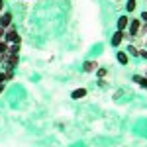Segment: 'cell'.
I'll list each match as a JSON object with an SVG mask.
<instances>
[{
  "label": "cell",
  "mask_w": 147,
  "mask_h": 147,
  "mask_svg": "<svg viewBox=\"0 0 147 147\" xmlns=\"http://www.w3.org/2000/svg\"><path fill=\"white\" fill-rule=\"evenodd\" d=\"M6 43H22V37L20 34L14 30V28H8V30H4V37H2Z\"/></svg>",
  "instance_id": "1"
},
{
  "label": "cell",
  "mask_w": 147,
  "mask_h": 147,
  "mask_svg": "<svg viewBox=\"0 0 147 147\" xmlns=\"http://www.w3.org/2000/svg\"><path fill=\"white\" fill-rule=\"evenodd\" d=\"M139 20H141V22H143V24H147V10L143 12V14H141V18H139Z\"/></svg>",
  "instance_id": "15"
},
{
  "label": "cell",
  "mask_w": 147,
  "mask_h": 147,
  "mask_svg": "<svg viewBox=\"0 0 147 147\" xmlns=\"http://www.w3.org/2000/svg\"><path fill=\"white\" fill-rule=\"evenodd\" d=\"M116 57H118V63H120V65H127V63H129V55H127L125 51H118Z\"/></svg>",
  "instance_id": "8"
},
{
  "label": "cell",
  "mask_w": 147,
  "mask_h": 147,
  "mask_svg": "<svg viewBox=\"0 0 147 147\" xmlns=\"http://www.w3.org/2000/svg\"><path fill=\"white\" fill-rule=\"evenodd\" d=\"M137 8V0H127V4H125V10L127 12H134Z\"/></svg>",
  "instance_id": "12"
},
{
  "label": "cell",
  "mask_w": 147,
  "mask_h": 147,
  "mask_svg": "<svg viewBox=\"0 0 147 147\" xmlns=\"http://www.w3.org/2000/svg\"><path fill=\"white\" fill-rule=\"evenodd\" d=\"M2 12H4V2L0 0V14H2Z\"/></svg>",
  "instance_id": "16"
},
{
  "label": "cell",
  "mask_w": 147,
  "mask_h": 147,
  "mask_svg": "<svg viewBox=\"0 0 147 147\" xmlns=\"http://www.w3.org/2000/svg\"><path fill=\"white\" fill-rule=\"evenodd\" d=\"M4 37V28H0V39Z\"/></svg>",
  "instance_id": "17"
},
{
  "label": "cell",
  "mask_w": 147,
  "mask_h": 147,
  "mask_svg": "<svg viewBox=\"0 0 147 147\" xmlns=\"http://www.w3.org/2000/svg\"><path fill=\"white\" fill-rule=\"evenodd\" d=\"M114 2H120V0H114Z\"/></svg>",
  "instance_id": "19"
},
{
  "label": "cell",
  "mask_w": 147,
  "mask_h": 147,
  "mask_svg": "<svg viewBox=\"0 0 147 147\" xmlns=\"http://www.w3.org/2000/svg\"><path fill=\"white\" fill-rule=\"evenodd\" d=\"M86 94H88L86 88L80 86V88H75V90L71 92V98H73V100H82V98H86Z\"/></svg>",
  "instance_id": "5"
},
{
  "label": "cell",
  "mask_w": 147,
  "mask_h": 147,
  "mask_svg": "<svg viewBox=\"0 0 147 147\" xmlns=\"http://www.w3.org/2000/svg\"><path fill=\"white\" fill-rule=\"evenodd\" d=\"M2 92H4V84H0V94H2Z\"/></svg>",
  "instance_id": "18"
},
{
  "label": "cell",
  "mask_w": 147,
  "mask_h": 147,
  "mask_svg": "<svg viewBox=\"0 0 147 147\" xmlns=\"http://www.w3.org/2000/svg\"><path fill=\"white\" fill-rule=\"evenodd\" d=\"M141 20H136V18H134V20H129V24H127V32H129V37H131V39H134V37H136V35H139V32H141Z\"/></svg>",
  "instance_id": "2"
},
{
  "label": "cell",
  "mask_w": 147,
  "mask_h": 147,
  "mask_svg": "<svg viewBox=\"0 0 147 147\" xmlns=\"http://www.w3.org/2000/svg\"><path fill=\"white\" fill-rule=\"evenodd\" d=\"M127 24H129V18L127 16H120L118 18V30L120 32H125L127 30Z\"/></svg>",
  "instance_id": "7"
},
{
  "label": "cell",
  "mask_w": 147,
  "mask_h": 147,
  "mask_svg": "<svg viewBox=\"0 0 147 147\" xmlns=\"http://www.w3.org/2000/svg\"><path fill=\"white\" fill-rule=\"evenodd\" d=\"M125 53H127V55H134V57H139V47H136V45H129Z\"/></svg>",
  "instance_id": "10"
},
{
  "label": "cell",
  "mask_w": 147,
  "mask_h": 147,
  "mask_svg": "<svg viewBox=\"0 0 147 147\" xmlns=\"http://www.w3.org/2000/svg\"><path fill=\"white\" fill-rule=\"evenodd\" d=\"M94 73H96V77H98V79H104V77L108 75V71H106L104 67H98L96 71H94Z\"/></svg>",
  "instance_id": "13"
},
{
  "label": "cell",
  "mask_w": 147,
  "mask_h": 147,
  "mask_svg": "<svg viewBox=\"0 0 147 147\" xmlns=\"http://www.w3.org/2000/svg\"><path fill=\"white\" fill-rule=\"evenodd\" d=\"M8 47H10V43H6L4 39H0V55H6L8 53Z\"/></svg>",
  "instance_id": "11"
},
{
  "label": "cell",
  "mask_w": 147,
  "mask_h": 147,
  "mask_svg": "<svg viewBox=\"0 0 147 147\" xmlns=\"http://www.w3.org/2000/svg\"><path fill=\"white\" fill-rule=\"evenodd\" d=\"M12 20H14V16H12V12H2L0 14V28H4V30H8L12 26Z\"/></svg>",
  "instance_id": "3"
},
{
  "label": "cell",
  "mask_w": 147,
  "mask_h": 147,
  "mask_svg": "<svg viewBox=\"0 0 147 147\" xmlns=\"http://www.w3.org/2000/svg\"><path fill=\"white\" fill-rule=\"evenodd\" d=\"M134 82H137V84H139V86H143V88H147V79L145 77H134Z\"/></svg>",
  "instance_id": "9"
},
{
  "label": "cell",
  "mask_w": 147,
  "mask_h": 147,
  "mask_svg": "<svg viewBox=\"0 0 147 147\" xmlns=\"http://www.w3.org/2000/svg\"><path fill=\"white\" fill-rule=\"evenodd\" d=\"M122 41H124V32L116 30V32H114V35H112V41H110V43H112V47H118Z\"/></svg>",
  "instance_id": "6"
},
{
  "label": "cell",
  "mask_w": 147,
  "mask_h": 147,
  "mask_svg": "<svg viewBox=\"0 0 147 147\" xmlns=\"http://www.w3.org/2000/svg\"><path fill=\"white\" fill-rule=\"evenodd\" d=\"M96 69H98V61H94V59L82 63V71H84V73H94Z\"/></svg>",
  "instance_id": "4"
},
{
  "label": "cell",
  "mask_w": 147,
  "mask_h": 147,
  "mask_svg": "<svg viewBox=\"0 0 147 147\" xmlns=\"http://www.w3.org/2000/svg\"><path fill=\"white\" fill-rule=\"evenodd\" d=\"M139 57H143V59H147V49H139Z\"/></svg>",
  "instance_id": "14"
}]
</instances>
